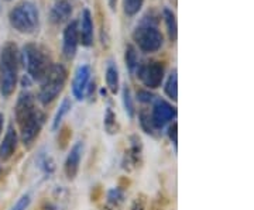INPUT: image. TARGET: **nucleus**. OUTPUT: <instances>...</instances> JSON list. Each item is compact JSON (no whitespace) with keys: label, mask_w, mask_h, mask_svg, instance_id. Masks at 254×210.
<instances>
[{"label":"nucleus","mask_w":254,"mask_h":210,"mask_svg":"<svg viewBox=\"0 0 254 210\" xmlns=\"http://www.w3.org/2000/svg\"><path fill=\"white\" fill-rule=\"evenodd\" d=\"M128 185H130V181L127 179V176H123V178H120V183H119L118 188H120V189H126Z\"/></svg>","instance_id":"obj_34"},{"label":"nucleus","mask_w":254,"mask_h":210,"mask_svg":"<svg viewBox=\"0 0 254 210\" xmlns=\"http://www.w3.org/2000/svg\"><path fill=\"white\" fill-rule=\"evenodd\" d=\"M18 147V133L13 124L7 126L6 134L3 137V141L0 143V161L6 162L9 161L14 153L17 151Z\"/></svg>","instance_id":"obj_14"},{"label":"nucleus","mask_w":254,"mask_h":210,"mask_svg":"<svg viewBox=\"0 0 254 210\" xmlns=\"http://www.w3.org/2000/svg\"><path fill=\"white\" fill-rule=\"evenodd\" d=\"M164 92L171 101L177 102V99H178V76H177V69L175 68L170 72L167 81H165Z\"/></svg>","instance_id":"obj_20"},{"label":"nucleus","mask_w":254,"mask_h":210,"mask_svg":"<svg viewBox=\"0 0 254 210\" xmlns=\"http://www.w3.org/2000/svg\"><path fill=\"white\" fill-rule=\"evenodd\" d=\"M82 154H83V143L82 141H76L71 147V151L68 153L66 159H65V165H64V172H65V176L69 181H73L76 178L78 172H79Z\"/></svg>","instance_id":"obj_12"},{"label":"nucleus","mask_w":254,"mask_h":210,"mask_svg":"<svg viewBox=\"0 0 254 210\" xmlns=\"http://www.w3.org/2000/svg\"><path fill=\"white\" fill-rule=\"evenodd\" d=\"M102 195H103V191H102V186H95L93 189H92L91 192V201L92 202H98L102 198Z\"/></svg>","instance_id":"obj_32"},{"label":"nucleus","mask_w":254,"mask_h":210,"mask_svg":"<svg viewBox=\"0 0 254 210\" xmlns=\"http://www.w3.org/2000/svg\"><path fill=\"white\" fill-rule=\"evenodd\" d=\"M78 33H79V44L86 48L93 46L95 30H93V18L89 9L82 10L81 20L78 21Z\"/></svg>","instance_id":"obj_13"},{"label":"nucleus","mask_w":254,"mask_h":210,"mask_svg":"<svg viewBox=\"0 0 254 210\" xmlns=\"http://www.w3.org/2000/svg\"><path fill=\"white\" fill-rule=\"evenodd\" d=\"M30 205H31V193L26 192L18 198L17 202L13 205V208L10 210H27Z\"/></svg>","instance_id":"obj_28"},{"label":"nucleus","mask_w":254,"mask_h":210,"mask_svg":"<svg viewBox=\"0 0 254 210\" xmlns=\"http://www.w3.org/2000/svg\"><path fill=\"white\" fill-rule=\"evenodd\" d=\"M36 210H55V206L50 201H44L37 206Z\"/></svg>","instance_id":"obj_33"},{"label":"nucleus","mask_w":254,"mask_h":210,"mask_svg":"<svg viewBox=\"0 0 254 210\" xmlns=\"http://www.w3.org/2000/svg\"><path fill=\"white\" fill-rule=\"evenodd\" d=\"M138 81L144 85L147 89H157L161 86L165 75V68L160 61H147L144 64H138L136 69Z\"/></svg>","instance_id":"obj_7"},{"label":"nucleus","mask_w":254,"mask_h":210,"mask_svg":"<svg viewBox=\"0 0 254 210\" xmlns=\"http://www.w3.org/2000/svg\"><path fill=\"white\" fill-rule=\"evenodd\" d=\"M63 52L66 59H73L78 46H79V33H78V21L72 20L66 24V27L64 30L63 37Z\"/></svg>","instance_id":"obj_11"},{"label":"nucleus","mask_w":254,"mask_h":210,"mask_svg":"<svg viewBox=\"0 0 254 210\" xmlns=\"http://www.w3.org/2000/svg\"><path fill=\"white\" fill-rule=\"evenodd\" d=\"M133 40L140 51L145 54H153L161 50L164 44L163 33L158 28V20L154 17H143V20L133 30Z\"/></svg>","instance_id":"obj_4"},{"label":"nucleus","mask_w":254,"mask_h":210,"mask_svg":"<svg viewBox=\"0 0 254 210\" xmlns=\"http://www.w3.org/2000/svg\"><path fill=\"white\" fill-rule=\"evenodd\" d=\"M164 23H165V28H167V34L171 43L177 41V34H178V26H177V17L173 10L165 7L163 10Z\"/></svg>","instance_id":"obj_17"},{"label":"nucleus","mask_w":254,"mask_h":210,"mask_svg":"<svg viewBox=\"0 0 254 210\" xmlns=\"http://www.w3.org/2000/svg\"><path fill=\"white\" fill-rule=\"evenodd\" d=\"M91 76L92 69L88 64H81L75 69L71 89H72V96L76 101L81 102L86 98V91L91 83Z\"/></svg>","instance_id":"obj_10"},{"label":"nucleus","mask_w":254,"mask_h":210,"mask_svg":"<svg viewBox=\"0 0 254 210\" xmlns=\"http://www.w3.org/2000/svg\"><path fill=\"white\" fill-rule=\"evenodd\" d=\"M58 130H60L58 138H57L58 147H60V150H66L68 146H69V143H71V138H72V128L65 124L63 127L58 128Z\"/></svg>","instance_id":"obj_25"},{"label":"nucleus","mask_w":254,"mask_h":210,"mask_svg":"<svg viewBox=\"0 0 254 210\" xmlns=\"http://www.w3.org/2000/svg\"><path fill=\"white\" fill-rule=\"evenodd\" d=\"M20 62H23L27 76L34 82H41L53 65L46 50L36 43H27L23 47L20 52Z\"/></svg>","instance_id":"obj_3"},{"label":"nucleus","mask_w":254,"mask_h":210,"mask_svg":"<svg viewBox=\"0 0 254 210\" xmlns=\"http://www.w3.org/2000/svg\"><path fill=\"white\" fill-rule=\"evenodd\" d=\"M116 3H118V0H109V6L110 9L115 11V9H116Z\"/></svg>","instance_id":"obj_36"},{"label":"nucleus","mask_w":254,"mask_h":210,"mask_svg":"<svg viewBox=\"0 0 254 210\" xmlns=\"http://www.w3.org/2000/svg\"><path fill=\"white\" fill-rule=\"evenodd\" d=\"M3 126H4V116H3V113H0V136L3 131Z\"/></svg>","instance_id":"obj_35"},{"label":"nucleus","mask_w":254,"mask_h":210,"mask_svg":"<svg viewBox=\"0 0 254 210\" xmlns=\"http://www.w3.org/2000/svg\"><path fill=\"white\" fill-rule=\"evenodd\" d=\"M136 99L143 105H148L155 101V95L153 92H150V89H140V91H137Z\"/></svg>","instance_id":"obj_29"},{"label":"nucleus","mask_w":254,"mask_h":210,"mask_svg":"<svg viewBox=\"0 0 254 210\" xmlns=\"http://www.w3.org/2000/svg\"><path fill=\"white\" fill-rule=\"evenodd\" d=\"M153 210H163V209H161V208H160L158 205H155V203H154V205H153Z\"/></svg>","instance_id":"obj_37"},{"label":"nucleus","mask_w":254,"mask_h":210,"mask_svg":"<svg viewBox=\"0 0 254 210\" xmlns=\"http://www.w3.org/2000/svg\"><path fill=\"white\" fill-rule=\"evenodd\" d=\"M36 164L38 166V169L46 175H51L55 169L54 159L51 158V156H48V153H38V156L36 158Z\"/></svg>","instance_id":"obj_21"},{"label":"nucleus","mask_w":254,"mask_h":210,"mask_svg":"<svg viewBox=\"0 0 254 210\" xmlns=\"http://www.w3.org/2000/svg\"><path fill=\"white\" fill-rule=\"evenodd\" d=\"M72 109V102L69 98H64L63 102L60 103V107L55 113L54 119H53V124H51V130L53 131H58V128L61 127V123L64 121V117L71 111Z\"/></svg>","instance_id":"obj_18"},{"label":"nucleus","mask_w":254,"mask_h":210,"mask_svg":"<svg viewBox=\"0 0 254 210\" xmlns=\"http://www.w3.org/2000/svg\"><path fill=\"white\" fill-rule=\"evenodd\" d=\"M106 198H108V205H109V206H112V208H118V206H120V205L123 203V201H125V192H123V189H120V188H113V189L108 191Z\"/></svg>","instance_id":"obj_26"},{"label":"nucleus","mask_w":254,"mask_h":210,"mask_svg":"<svg viewBox=\"0 0 254 210\" xmlns=\"http://www.w3.org/2000/svg\"><path fill=\"white\" fill-rule=\"evenodd\" d=\"M125 64L130 73L136 72L137 66H138V55L137 50L131 44H127L125 50Z\"/></svg>","instance_id":"obj_23"},{"label":"nucleus","mask_w":254,"mask_h":210,"mask_svg":"<svg viewBox=\"0 0 254 210\" xmlns=\"http://www.w3.org/2000/svg\"><path fill=\"white\" fill-rule=\"evenodd\" d=\"M18 69V48L13 41H7L0 51V93L4 99H9L17 88Z\"/></svg>","instance_id":"obj_2"},{"label":"nucleus","mask_w":254,"mask_h":210,"mask_svg":"<svg viewBox=\"0 0 254 210\" xmlns=\"http://www.w3.org/2000/svg\"><path fill=\"white\" fill-rule=\"evenodd\" d=\"M131 210H145L144 195H140V196H137L136 199L133 201V205H131Z\"/></svg>","instance_id":"obj_31"},{"label":"nucleus","mask_w":254,"mask_h":210,"mask_svg":"<svg viewBox=\"0 0 254 210\" xmlns=\"http://www.w3.org/2000/svg\"><path fill=\"white\" fill-rule=\"evenodd\" d=\"M151 121L157 131L163 130L168 123H171L177 117V109L170 102L161 98H155L153 102V110H151Z\"/></svg>","instance_id":"obj_8"},{"label":"nucleus","mask_w":254,"mask_h":210,"mask_svg":"<svg viewBox=\"0 0 254 210\" xmlns=\"http://www.w3.org/2000/svg\"><path fill=\"white\" fill-rule=\"evenodd\" d=\"M0 175H1V168H0Z\"/></svg>","instance_id":"obj_38"},{"label":"nucleus","mask_w":254,"mask_h":210,"mask_svg":"<svg viewBox=\"0 0 254 210\" xmlns=\"http://www.w3.org/2000/svg\"><path fill=\"white\" fill-rule=\"evenodd\" d=\"M72 4L68 0H57L54 6L50 10V21L53 24H63L65 21H68L72 16Z\"/></svg>","instance_id":"obj_15"},{"label":"nucleus","mask_w":254,"mask_h":210,"mask_svg":"<svg viewBox=\"0 0 254 210\" xmlns=\"http://www.w3.org/2000/svg\"><path fill=\"white\" fill-rule=\"evenodd\" d=\"M68 72L65 66L61 64H53L50 69L47 71L46 76L41 81V86L38 91L37 99L43 105L48 106L60 96V93L64 91L65 83H66Z\"/></svg>","instance_id":"obj_6"},{"label":"nucleus","mask_w":254,"mask_h":210,"mask_svg":"<svg viewBox=\"0 0 254 210\" xmlns=\"http://www.w3.org/2000/svg\"><path fill=\"white\" fill-rule=\"evenodd\" d=\"M6 1H11V0H6Z\"/></svg>","instance_id":"obj_39"},{"label":"nucleus","mask_w":254,"mask_h":210,"mask_svg":"<svg viewBox=\"0 0 254 210\" xmlns=\"http://www.w3.org/2000/svg\"><path fill=\"white\" fill-rule=\"evenodd\" d=\"M138 123H140V127H141V130L144 131L145 134H148L151 137H157V130L153 126V121H151L150 114L145 110H141L138 113Z\"/></svg>","instance_id":"obj_24"},{"label":"nucleus","mask_w":254,"mask_h":210,"mask_svg":"<svg viewBox=\"0 0 254 210\" xmlns=\"http://www.w3.org/2000/svg\"><path fill=\"white\" fill-rule=\"evenodd\" d=\"M105 79H106V86L112 95H116L120 91V75H119V68L115 62H109L106 65L105 71Z\"/></svg>","instance_id":"obj_16"},{"label":"nucleus","mask_w":254,"mask_h":210,"mask_svg":"<svg viewBox=\"0 0 254 210\" xmlns=\"http://www.w3.org/2000/svg\"><path fill=\"white\" fill-rule=\"evenodd\" d=\"M14 117L18 126L21 143L26 146V148H30L40 136L47 119L46 113L37 107L36 98L31 92L23 91L18 95L14 106Z\"/></svg>","instance_id":"obj_1"},{"label":"nucleus","mask_w":254,"mask_h":210,"mask_svg":"<svg viewBox=\"0 0 254 210\" xmlns=\"http://www.w3.org/2000/svg\"><path fill=\"white\" fill-rule=\"evenodd\" d=\"M122 98H123V106H125V111H126L128 119H134L136 116V105H134V99L131 95V89L128 86H123L122 91Z\"/></svg>","instance_id":"obj_22"},{"label":"nucleus","mask_w":254,"mask_h":210,"mask_svg":"<svg viewBox=\"0 0 254 210\" xmlns=\"http://www.w3.org/2000/svg\"><path fill=\"white\" fill-rule=\"evenodd\" d=\"M143 162V141L137 134L130 136V146L125 151L123 157V169L127 172H131L137 169Z\"/></svg>","instance_id":"obj_9"},{"label":"nucleus","mask_w":254,"mask_h":210,"mask_svg":"<svg viewBox=\"0 0 254 210\" xmlns=\"http://www.w3.org/2000/svg\"><path fill=\"white\" fill-rule=\"evenodd\" d=\"M167 136L170 138V141L173 143L175 150H177V144H178V124L177 121H173L168 127V131H167Z\"/></svg>","instance_id":"obj_30"},{"label":"nucleus","mask_w":254,"mask_h":210,"mask_svg":"<svg viewBox=\"0 0 254 210\" xmlns=\"http://www.w3.org/2000/svg\"><path fill=\"white\" fill-rule=\"evenodd\" d=\"M103 127H105V131L110 134V136H115L118 134L119 130H120V126L118 123V117H116V113L113 111L112 107H106V111H105V117H103Z\"/></svg>","instance_id":"obj_19"},{"label":"nucleus","mask_w":254,"mask_h":210,"mask_svg":"<svg viewBox=\"0 0 254 210\" xmlns=\"http://www.w3.org/2000/svg\"><path fill=\"white\" fill-rule=\"evenodd\" d=\"M9 23L20 34H34L40 28V13L30 0H21L9 11Z\"/></svg>","instance_id":"obj_5"},{"label":"nucleus","mask_w":254,"mask_h":210,"mask_svg":"<svg viewBox=\"0 0 254 210\" xmlns=\"http://www.w3.org/2000/svg\"><path fill=\"white\" fill-rule=\"evenodd\" d=\"M145 0H123V10L127 16L133 17L140 10L143 9Z\"/></svg>","instance_id":"obj_27"}]
</instances>
